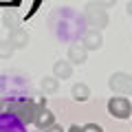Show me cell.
<instances>
[{
	"mask_svg": "<svg viewBox=\"0 0 132 132\" xmlns=\"http://www.w3.org/2000/svg\"><path fill=\"white\" fill-rule=\"evenodd\" d=\"M84 18L88 22V27L97 29V31H104L110 22V15H108V9L101 7L97 0H88V5L84 9Z\"/></svg>",
	"mask_w": 132,
	"mask_h": 132,
	"instance_id": "cell-1",
	"label": "cell"
},
{
	"mask_svg": "<svg viewBox=\"0 0 132 132\" xmlns=\"http://www.w3.org/2000/svg\"><path fill=\"white\" fill-rule=\"evenodd\" d=\"M40 108H42V106H38L33 99H20V101L15 99L11 114H15V117H18L20 121L27 126V123H33V119H35V114H38Z\"/></svg>",
	"mask_w": 132,
	"mask_h": 132,
	"instance_id": "cell-2",
	"label": "cell"
},
{
	"mask_svg": "<svg viewBox=\"0 0 132 132\" xmlns=\"http://www.w3.org/2000/svg\"><path fill=\"white\" fill-rule=\"evenodd\" d=\"M108 112H110V117H114V119H128L130 112H132V101L126 95L110 97L108 99Z\"/></svg>",
	"mask_w": 132,
	"mask_h": 132,
	"instance_id": "cell-3",
	"label": "cell"
},
{
	"mask_svg": "<svg viewBox=\"0 0 132 132\" xmlns=\"http://www.w3.org/2000/svg\"><path fill=\"white\" fill-rule=\"evenodd\" d=\"M108 86L117 95H132V73H123V71L112 73L108 79Z\"/></svg>",
	"mask_w": 132,
	"mask_h": 132,
	"instance_id": "cell-4",
	"label": "cell"
},
{
	"mask_svg": "<svg viewBox=\"0 0 132 132\" xmlns=\"http://www.w3.org/2000/svg\"><path fill=\"white\" fill-rule=\"evenodd\" d=\"M81 44L86 46V51H99L101 44H104V35H101V31H97V29H88V31H84V35H81Z\"/></svg>",
	"mask_w": 132,
	"mask_h": 132,
	"instance_id": "cell-5",
	"label": "cell"
},
{
	"mask_svg": "<svg viewBox=\"0 0 132 132\" xmlns=\"http://www.w3.org/2000/svg\"><path fill=\"white\" fill-rule=\"evenodd\" d=\"M0 132H24V123L15 114L5 112L0 114Z\"/></svg>",
	"mask_w": 132,
	"mask_h": 132,
	"instance_id": "cell-6",
	"label": "cell"
},
{
	"mask_svg": "<svg viewBox=\"0 0 132 132\" xmlns=\"http://www.w3.org/2000/svg\"><path fill=\"white\" fill-rule=\"evenodd\" d=\"M86 60H88L86 46L81 42H73L71 46H68V62H71L73 66H81V64H86Z\"/></svg>",
	"mask_w": 132,
	"mask_h": 132,
	"instance_id": "cell-7",
	"label": "cell"
},
{
	"mask_svg": "<svg viewBox=\"0 0 132 132\" xmlns=\"http://www.w3.org/2000/svg\"><path fill=\"white\" fill-rule=\"evenodd\" d=\"M7 40L13 44V48H24L29 44V33L22 27H13V29H9V38Z\"/></svg>",
	"mask_w": 132,
	"mask_h": 132,
	"instance_id": "cell-8",
	"label": "cell"
},
{
	"mask_svg": "<svg viewBox=\"0 0 132 132\" xmlns=\"http://www.w3.org/2000/svg\"><path fill=\"white\" fill-rule=\"evenodd\" d=\"M53 77H57V79H71L73 77V64L68 60H60L53 64Z\"/></svg>",
	"mask_w": 132,
	"mask_h": 132,
	"instance_id": "cell-9",
	"label": "cell"
},
{
	"mask_svg": "<svg viewBox=\"0 0 132 132\" xmlns=\"http://www.w3.org/2000/svg\"><path fill=\"white\" fill-rule=\"evenodd\" d=\"M33 123H35V128L44 130V128H48L51 123H55V114H53L51 110H48L46 106H44V108H40V110H38V114H35Z\"/></svg>",
	"mask_w": 132,
	"mask_h": 132,
	"instance_id": "cell-10",
	"label": "cell"
},
{
	"mask_svg": "<svg viewBox=\"0 0 132 132\" xmlns=\"http://www.w3.org/2000/svg\"><path fill=\"white\" fill-rule=\"evenodd\" d=\"M71 97L75 99V101H88V99H90V88H88V84H84V81H77V84H73V88H71Z\"/></svg>",
	"mask_w": 132,
	"mask_h": 132,
	"instance_id": "cell-11",
	"label": "cell"
},
{
	"mask_svg": "<svg viewBox=\"0 0 132 132\" xmlns=\"http://www.w3.org/2000/svg\"><path fill=\"white\" fill-rule=\"evenodd\" d=\"M40 88H42L44 95H55L57 90H60V79H57V77H42Z\"/></svg>",
	"mask_w": 132,
	"mask_h": 132,
	"instance_id": "cell-12",
	"label": "cell"
},
{
	"mask_svg": "<svg viewBox=\"0 0 132 132\" xmlns=\"http://www.w3.org/2000/svg\"><path fill=\"white\" fill-rule=\"evenodd\" d=\"M13 44L9 42V40H0V60H9L11 55H13Z\"/></svg>",
	"mask_w": 132,
	"mask_h": 132,
	"instance_id": "cell-13",
	"label": "cell"
},
{
	"mask_svg": "<svg viewBox=\"0 0 132 132\" xmlns=\"http://www.w3.org/2000/svg\"><path fill=\"white\" fill-rule=\"evenodd\" d=\"M13 104H15V99H11V97H0V114L11 112V110H13Z\"/></svg>",
	"mask_w": 132,
	"mask_h": 132,
	"instance_id": "cell-14",
	"label": "cell"
},
{
	"mask_svg": "<svg viewBox=\"0 0 132 132\" xmlns=\"http://www.w3.org/2000/svg\"><path fill=\"white\" fill-rule=\"evenodd\" d=\"M81 128H84V132H104V128L99 126V123H86Z\"/></svg>",
	"mask_w": 132,
	"mask_h": 132,
	"instance_id": "cell-15",
	"label": "cell"
},
{
	"mask_svg": "<svg viewBox=\"0 0 132 132\" xmlns=\"http://www.w3.org/2000/svg\"><path fill=\"white\" fill-rule=\"evenodd\" d=\"M5 24H7V29H13V27H20L18 22L13 20V15L11 13H5Z\"/></svg>",
	"mask_w": 132,
	"mask_h": 132,
	"instance_id": "cell-16",
	"label": "cell"
},
{
	"mask_svg": "<svg viewBox=\"0 0 132 132\" xmlns=\"http://www.w3.org/2000/svg\"><path fill=\"white\" fill-rule=\"evenodd\" d=\"M42 132H64V128H62V126H57V123H51V126H48V128H44Z\"/></svg>",
	"mask_w": 132,
	"mask_h": 132,
	"instance_id": "cell-17",
	"label": "cell"
},
{
	"mask_svg": "<svg viewBox=\"0 0 132 132\" xmlns=\"http://www.w3.org/2000/svg\"><path fill=\"white\" fill-rule=\"evenodd\" d=\"M97 2H99L101 7H106V9H110V7L117 5V0H97Z\"/></svg>",
	"mask_w": 132,
	"mask_h": 132,
	"instance_id": "cell-18",
	"label": "cell"
},
{
	"mask_svg": "<svg viewBox=\"0 0 132 132\" xmlns=\"http://www.w3.org/2000/svg\"><path fill=\"white\" fill-rule=\"evenodd\" d=\"M68 132H84V128H81V126H77V123H73Z\"/></svg>",
	"mask_w": 132,
	"mask_h": 132,
	"instance_id": "cell-19",
	"label": "cell"
},
{
	"mask_svg": "<svg viewBox=\"0 0 132 132\" xmlns=\"http://www.w3.org/2000/svg\"><path fill=\"white\" fill-rule=\"evenodd\" d=\"M126 11H128V13H130V15H132V0H130V2H128V5H126Z\"/></svg>",
	"mask_w": 132,
	"mask_h": 132,
	"instance_id": "cell-20",
	"label": "cell"
},
{
	"mask_svg": "<svg viewBox=\"0 0 132 132\" xmlns=\"http://www.w3.org/2000/svg\"><path fill=\"white\" fill-rule=\"evenodd\" d=\"M130 117H132V112H130Z\"/></svg>",
	"mask_w": 132,
	"mask_h": 132,
	"instance_id": "cell-21",
	"label": "cell"
}]
</instances>
